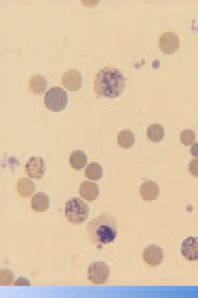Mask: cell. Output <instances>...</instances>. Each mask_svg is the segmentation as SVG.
<instances>
[{"instance_id": "obj_3", "label": "cell", "mask_w": 198, "mask_h": 298, "mask_svg": "<svg viewBox=\"0 0 198 298\" xmlns=\"http://www.w3.org/2000/svg\"><path fill=\"white\" fill-rule=\"evenodd\" d=\"M88 205L79 198H72L68 200L65 207V216L69 222L82 224L89 217Z\"/></svg>"}, {"instance_id": "obj_14", "label": "cell", "mask_w": 198, "mask_h": 298, "mask_svg": "<svg viewBox=\"0 0 198 298\" xmlns=\"http://www.w3.org/2000/svg\"><path fill=\"white\" fill-rule=\"evenodd\" d=\"M18 194L24 198L31 197L36 190L34 182L30 179L20 178L17 183Z\"/></svg>"}, {"instance_id": "obj_8", "label": "cell", "mask_w": 198, "mask_h": 298, "mask_svg": "<svg viewBox=\"0 0 198 298\" xmlns=\"http://www.w3.org/2000/svg\"><path fill=\"white\" fill-rule=\"evenodd\" d=\"M143 260L145 263L152 267L160 265L164 258V253L162 248L157 245L147 246L143 254Z\"/></svg>"}, {"instance_id": "obj_24", "label": "cell", "mask_w": 198, "mask_h": 298, "mask_svg": "<svg viewBox=\"0 0 198 298\" xmlns=\"http://www.w3.org/2000/svg\"><path fill=\"white\" fill-rule=\"evenodd\" d=\"M190 154L193 157L198 158V143H194L191 146Z\"/></svg>"}, {"instance_id": "obj_20", "label": "cell", "mask_w": 198, "mask_h": 298, "mask_svg": "<svg viewBox=\"0 0 198 298\" xmlns=\"http://www.w3.org/2000/svg\"><path fill=\"white\" fill-rule=\"evenodd\" d=\"M15 274L8 269H2L0 271V285L9 286L14 285Z\"/></svg>"}, {"instance_id": "obj_9", "label": "cell", "mask_w": 198, "mask_h": 298, "mask_svg": "<svg viewBox=\"0 0 198 298\" xmlns=\"http://www.w3.org/2000/svg\"><path fill=\"white\" fill-rule=\"evenodd\" d=\"M62 82L68 91H77L82 86V76L81 73L75 69H70L63 74Z\"/></svg>"}, {"instance_id": "obj_18", "label": "cell", "mask_w": 198, "mask_h": 298, "mask_svg": "<svg viewBox=\"0 0 198 298\" xmlns=\"http://www.w3.org/2000/svg\"><path fill=\"white\" fill-rule=\"evenodd\" d=\"M135 136L130 130H123L118 135V145L123 148L132 147L135 143Z\"/></svg>"}, {"instance_id": "obj_22", "label": "cell", "mask_w": 198, "mask_h": 298, "mask_svg": "<svg viewBox=\"0 0 198 298\" xmlns=\"http://www.w3.org/2000/svg\"><path fill=\"white\" fill-rule=\"evenodd\" d=\"M188 169L191 175L194 177H198V159H194L190 161Z\"/></svg>"}, {"instance_id": "obj_23", "label": "cell", "mask_w": 198, "mask_h": 298, "mask_svg": "<svg viewBox=\"0 0 198 298\" xmlns=\"http://www.w3.org/2000/svg\"><path fill=\"white\" fill-rule=\"evenodd\" d=\"M31 284L30 281L27 279L21 278L18 279L14 283V286H30Z\"/></svg>"}, {"instance_id": "obj_15", "label": "cell", "mask_w": 198, "mask_h": 298, "mask_svg": "<svg viewBox=\"0 0 198 298\" xmlns=\"http://www.w3.org/2000/svg\"><path fill=\"white\" fill-rule=\"evenodd\" d=\"M30 90L35 95H42L47 89V81L45 77L42 75H34L30 81Z\"/></svg>"}, {"instance_id": "obj_16", "label": "cell", "mask_w": 198, "mask_h": 298, "mask_svg": "<svg viewBox=\"0 0 198 298\" xmlns=\"http://www.w3.org/2000/svg\"><path fill=\"white\" fill-rule=\"evenodd\" d=\"M69 161L70 166L73 168L81 170L86 166L88 158L83 152L76 151L70 155Z\"/></svg>"}, {"instance_id": "obj_4", "label": "cell", "mask_w": 198, "mask_h": 298, "mask_svg": "<svg viewBox=\"0 0 198 298\" xmlns=\"http://www.w3.org/2000/svg\"><path fill=\"white\" fill-rule=\"evenodd\" d=\"M46 108L52 112H58L65 110L68 104L67 92L59 87L48 90L44 98Z\"/></svg>"}, {"instance_id": "obj_17", "label": "cell", "mask_w": 198, "mask_h": 298, "mask_svg": "<svg viewBox=\"0 0 198 298\" xmlns=\"http://www.w3.org/2000/svg\"><path fill=\"white\" fill-rule=\"evenodd\" d=\"M165 136L164 127L159 124H153L148 127L147 137L148 140L154 143L161 141Z\"/></svg>"}, {"instance_id": "obj_2", "label": "cell", "mask_w": 198, "mask_h": 298, "mask_svg": "<svg viewBox=\"0 0 198 298\" xmlns=\"http://www.w3.org/2000/svg\"><path fill=\"white\" fill-rule=\"evenodd\" d=\"M125 87L123 75L114 67L104 68L95 76L94 92L98 96L116 98L123 93Z\"/></svg>"}, {"instance_id": "obj_21", "label": "cell", "mask_w": 198, "mask_h": 298, "mask_svg": "<svg viewBox=\"0 0 198 298\" xmlns=\"http://www.w3.org/2000/svg\"><path fill=\"white\" fill-rule=\"evenodd\" d=\"M196 140L195 133L190 130L183 131L180 135L181 143L184 145L189 146L194 143Z\"/></svg>"}, {"instance_id": "obj_19", "label": "cell", "mask_w": 198, "mask_h": 298, "mask_svg": "<svg viewBox=\"0 0 198 298\" xmlns=\"http://www.w3.org/2000/svg\"><path fill=\"white\" fill-rule=\"evenodd\" d=\"M103 167L98 163L91 162L85 169V176L89 180L98 181L103 176Z\"/></svg>"}, {"instance_id": "obj_12", "label": "cell", "mask_w": 198, "mask_h": 298, "mask_svg": "<svg viewBox=\"0 0 198 298\" xmlns=\"http://www.w3.org/2000/svg\"><path fill=\"white\" fill-rule=\"evenodd\" d=\"M79 194L85 200L93 202L99 196V187L95 182L85 181L81 184Z\"/></svg>"}, {"instance_id": "obj_7", "label": "cell", "mask_w": 198, "mask_h": 298, "mask_svg": "<svg viewBox=\"0 0 198 298\" xmlns=\"http://www.w3.org/2000/svg\"><path fill=\"white\" fill-rule=\"evenodd\" d=\"M25 169L28 176L35 180H40L46 173V164L42 158L32 157L27 161Z\"/></svg>"}, {"instance_id": "obj_1", "label": "cell", "mask_w": 198, "mask_h": 298, "mask_svg": "<svg viewBox=\"0 0 198 298\" xmlns=\"http://www.w3.org/2000/svg\"><path fill=\"white\" fill-rule=\"evenodd\" d=\"M87 236L91 243L101 248L115 241L118 233L116 219L108 214H103L91 219L86 227Z\"/></svg>"}, {"instance_id": "obj_10", "label": "cell", "mask_w": 198, "mask_h": 298, "mask_svg": "<svg viewBox=\"0 0 198 298\" xmlns=\"http://www.w3.org/2000/svg\"><path fill=\"white\" fill-rule=\"evenodd\" d=\"M182 256L188 261L198 260V238L188 237L181 245Z\"/></svg>"}, {"instance_id": "obj_6", "label": "cell", "mask_w": 198, "mask_h": 298, "mask_svg": "<svg viewBox=\"0 0 198 298\" xmlns=\"http://www.w3.org/2000/svg\"><path fill=\"white\" fill-rule=\"evenodd\" d=\"M159 45L162 53L171 55L179 49L180 38L175 32H166L161 35Z\"/></svg>"}, {"instance_id": "obj_11", "label": "cell", "mask_w": 198, "mask_h": 298, "mask_svg": "<svg viewBox=\"0 0 198 298\" xmlns=\"http://www.w3.org/2000/svg\"><path fill=\"white\" fill-rule=\"evenodd\" d=\"M140 195L146 201H154L160 195L158 184L153 181H147L141 184L139 190Z\"/></svg>"}, {"instance_id": "obj_13", "label": "cell", "mask_w": 198, "mask_h": 298, "mask_svg": "<svg viewBox=\"0 0 198 298\" xmlns=\"http://www.w3.org/2000/svg\"><path fill=\"white\" fill-rule=\"evenodd\" d=\"M51 199L45 193L40 191L32 198L31 207L36 212L46 211L51 205Z\"/></svg>"}, {"instance_id": "obj_5", "label": "cell", "mask_w": 198, "mask_h": 298, "mask_svg": "<svg viewBox=\"0 0 198 298\" xmlns=\"http://www.w3.org/2000/svg\"><path fill=\"white\" fill-rule=\"evenodd\" d=\"M110 273V267L107 264L104 262H96L89 265L87 278L94 285H102L108 282Z\"/></svg>"}]
</instances>
